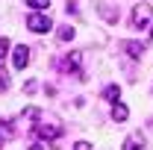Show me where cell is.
Returning <instances> with one entry per match:
<instances>
[{
  "label": "cell",
  "instance_id": "8",
  "mask_svg": "<svg viewBox=\"0 0 153 150\" xmlns=\"http://www.w3.org/2000/svg\"><path fill=\"white\" fill-rule=\"evenodd\" d=\"M127 118H130V109H127L124 103H112V121L121 124V121H127Z\"/></svg>",
  "mask_w": 153,
  "mask_h": 150
},
{
  "label": "cell",
  "instance_id": "15",
  "mask_svg": "<svg viewBox=\"0 0 153 150\" xmlns=\"http://www.w3.org/2000/svg\"><path fill=\"white\" fill-rule=\"evenodd\" d=\"M74 150H91V144H88V141H76Z\"/></svg>",
  "mask_w": 153,
  "mask_h": 150
},
{
  "label": "cell",
  "instance_id": "3",
  "mask_svg": "<svg viewBox=\"0 0 153 150\" xmlns=\"http://www.w3.org/2000/svg\"><path fill=\"white\" fill-rule=\"evenodd\" d=\"M153 18V6H147V3H138L133 9V30H144L147 24H150Z\"/></svg>",
  "mask_w": 153,
  "mask_h": 150
},
{
  "label": "cell",
  "instance_id": "1",
  "mask_svg": "<svg viewBox=\"0 0 153 150\" xmlns=\"http://www.w3.org/2000/svg\"><path fill=\"white\" fill-rule=\"evenodd\" d=\"M27 30L30 33H47V30H53V21H50V15H44V12H33L27 18Z\"/></svg>",
  "mask_w": 153,
  "mask_h": 150
},
{
  "label": "cell",
  "instance_id": "7",
  "mask_svg": "<svg viewBox=\"0 0 153 150\" xmlns=\"http://www.w3.org/2000/svg\"><path fill=\"white\" fill-rule=\"evenodd\" d=\"M141 147H144V135H141V132H133V135L124 141L121 150H141Z\"/></svg>",
  "mask_w": 153,
  "mask_h": 150
},
{
  "label": "cell",
  "instance_id": "10",
  "mask_svg": "<svg viewBox=\"0 0 153 150\" xmlns=\"http://www.w3.org/2000/svg\"><path fill=\"white\" fill-rule=\"evenodd\" d=\"M100 15L109 21V24H118V12H115V9H109L106 3H100Z\"/></svg>",
  "mask_w": 153,
  "mask_h": 150
},
{
  "label": "cell",
  "instance_id": "6",
  "mask_svg": "<svg viewBox=\"0 0 153 150\" xmlns=\"http://www.w3.org/2000/svg\"><path fill=\"white\" fill-rule=\"evenodd\" d=\"M121 50L130 59H141L144 56V44H141V41H121Z\"/></svg>",
  "mask_w": 153,
  "mask_h": 150
},
{
  "label": "cell",
  "instance_id": "5",
  "mask_svg": "<svg viewBox=\"0 0 153 150\" xmlns=\"http://www.w3.org/2000/svg\"><path fill=\"white\" fill-rule=\"evenodd\" d=\"M12 65H15L18 71H24V68L30 65V47H27V44H18V47H15V53H12Z\"/></svg>",
  "mask_w": 153,
  "mask_h": 150
},
{
  "label": "cell",
  "instance_id": "4",
  "mask_svg": "<svg viewBox=\"0 0 153 150\" xmlns=\"http://www.w3.org/2000/svg\"><path fill=\"white\" fill-rule=\"evenodd\" d=\"M79 62H82V56H79V53H71V56L59 59V71H62V74H74V76H79V79H82Z\"/></svg>",
  "mask_w": 153,
  "mask_h": 150
},
{
  "label": "cell",
  "instance_id": "12",
  "mask_svg": "<svg viewBox=\"0 0 153 150\" xmlns=\"http://www.w3.org/2000/svg\"><path fill=\"white\" fill-rule=\"evenodd\" d=\"M27 6H33L36 12H44V9L50 6V0H27Z\"/></svg>",
  "mask_w": 153,
  "mask_h": 150
},
{
  "label": "cell",
  "instance_id": "14",
  "mask_svg": "<svg viewBox=\"0 0 153 150\" xmlns=\"http://www.w3.org/2000/svg\"><path fill=\"white\" fill-rule=\"evenodd\" d=\"M6 88H9V74L0 68V91H6Z\"/></svg>",
  "mask_w": 153,
  "mask_h": 150
},
{
  "label": "cell",
  "instance_id": "16",
  "mask_svg": "<svg viewBox=\"0 0 153 150\" xmlns=\"http://www.w3.org/2000/svg\"><path fill=\"white\" fill-rule=\"evenodd\" d=\"M150 38H153V30H150Z\"/></svg>",
  "mask_w": 153,
  "mask_h": 150
},
{
  "label": "cell",
  "instance_id": "2",
  "mask_svg": "<svg viewBox=\"0 0 153 150\" xmlns=\"http://www.w3.org/2000/svg\"><path fill=\"white\" fill-rule=\"evenodd\" d=\"M36 135L41 141H56L59 135H62V127H59L56 121H41V124H36Z\"/></svg>",
  "mask_w": 153,
  "mask_h": 150
},
{
  "label": "cell",
  "instance_id": "9",
  "mask_svg": "<svg viewBox=\"0 0 153 150\" xmlns=\"http://www.w3.org/2000/svg\"><path fill=\"white\" fill-rule=\"evenodd\" d=\"M103 97H106L109 103H118V100H121V88H118V85H106V88H103Z\"/></svg>",
  "mask_w": 153,
  "mask_h": 150
},
{
  "label": "cell",
  "instance_id": "13",
  "mask_svg": "<svg viewBox=\"0 0 153 150\" xmlns=\"http://www.w3.org/2000/svg\"><path fill=\"white\" fill-rule=\"evenodd\" d=\"M9 56V38H0V62Z\"/></svg>",
  "mask_w": 153,
  "mask_h": 150
},
{
  "label": "cell",
  "instance_id": "11",
  "mask_svg": "<svg viewBox=\"0 0 153 150\" xmlns=\"http://www.w3.org/2000/svg\"><path fill=\"white\" fill-rule=\"evenodd\" d=\"M59 41H71V38H74V27H71V24H65V27H59Z\"/></svg>",
  "mask_w": 153,
  "mask_h": 150
}]
</instances>
